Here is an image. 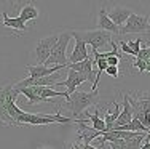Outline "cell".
<instances>
[{
  "label": "cell",
  "instance_id": "obj_1",
  "mask_svg": "<svg viewBox=\"0 0 150 149\" xmlns=\"http://www.w3.org/2000/svg\"><path fill=\"white\" fill-rule=\"evenodd\" d=\"M99 104V93L98 91H74L69 98L64 101V108L69 109L72 119H80L81 114L91 106Z\"/></svg>",
  "mask_w": 150,
  "mask_h": 149
},
{
  "label": "cell",
  "instance_id": "obj_2",
  "mask_svg": "<svg viewBox=\"0 0 150 149\" xmlns=\"http://www.w3.org/2000/svg\"><path fill=\"white\" fill-rule=\"evenodd\" d=\"M19 95H24L27 99H29V104H37V103H50L53 101V98H69L67 93H62V91H56L53 90L51 87H26V88H19L16 90Z\"/></svg>",
  "mask_w": 150,
  "mask_h": 149
},
{
  "label": "cell",
  "instance_id": "obj_3",
  "mask_svg": "<svg viewBox=\"0 0 150 149\" xmlns=\"http://www.w3.org/2000/svg\"><path fill=\"white\" fill-rule=\"evenodd\" d=\"M70 35L74 38H80L85 43L91 45V48L94 51H99V48H102L104 45H110L113 42V35L105 31H70Z\"/></svg>",
  "mask_w": 150,
  "mask_h": 149
},
{
  "label": "cell",
  "instance_id": "obj_4",
  "mask_svg": "<svg viewBox=\"0 0 150 149\" xmlns=\"http://www.w3.org/2000/svg\"><path fill=\"white\" fill-rule=\"evenodd\" d=\"M70 38H72L70 32H61V34H59L58 45L54 47V50L51 51L50 58L46 59V63H45L43 66H66V67H67L66 50H67V47H69Z\"/></svg>",
  "mask_w": 150,
  "mask_h": 149
},
{
  "label": "cell",
  "instance_id": "obj_5",
  "mask_svg": "<svg viewBox=\"0 0 150 149\" xmlns=\"http://www.w3.org/2000/svg\"><path fill=\"white\" fill-rule=\"evenodd\" d=\"M142 32H150V18L147 15H136L133 13L128 21L121 27H118L120 35L126 34H142Z\"/></svg>",
  "mask_w": 150,
  "mask_h": 149
},
{
  "label": "cell",
  "instance_id": "obj_6",
  "mask_svg": "<svg viewBox=\"0 0 150 149\" xmlns=\"http://www.w3.org/2000/svg\"><path fill=\"white\" fill-rule=\"evenodd\" d=\"M58 40H59V34H53V35H48V37L40 38L37 42V45L34 48V58L37 61V66H43L46 63L51 51L58 45Z\"/></svg>",
  "mask_w": 150,
  "mask_h": 149
},
{
  "label": "cell",
  "instance_id": "obj_7",
  "mask_svg": "<svg viewBox=\"0 0 150 149\" xmlns=\"http://www.w3.org/2000/svg\"><path fill=\"white\" fill-rule=\"evenodd\" d=\"M13 88H15V83L0 87V125L2 127H15L11 117L8 115V111H6V99H8V95L11 93Z\"/></svg>",
  "mask_w": 150,
  "mask_h": 149
},
{
  "label": "cell",
  "instance_id": "obj_8",
  "mask_svg": "<svg viewBox=\"0 0 150 149\" xmlns=\"http://www.w3.org/2000/svg\"><path fill=\"white\" fill-rule=\"evenodd\" d=\"M105 10H107V16L110 18V21H112L117 27H121L128 21V18L133 15V11H131L129 8L121 6V5L110 6V8H105Z\"/></svg>",
  "mask_w": 150,
  "mask_h": 149
},
{
  "label": "cell",
  "instance_id": "obj_9",
  "mask_svg": "<svg viewBox=\"0 0 150 149\" xmlns=\"http://www.w3.org/2000/svg\"><path fill=\"white\" fill-rule=\"evenodd\" d=\"M93 66H94L93 55L91 56L88 55V58L85 59V61L75 63V64H67V69H72V71H75V72H78V74H83V76H86L88 82L94 83V72H93Z\"/></svg>",
  "mask_w": 150,
  "mask_h": 149
},
{
  "label": "cell",
  "instance_id": "obj_10",
  "mask_svg": "<svg viewBox=\"0 0 150 149\" xmlns=\"http://www.w3.org/2000/svg\"><path fill=\"white\" fill-rule=\"evenodd\" d=\"M2 24L6 27V29H13L15 32L19 35V34H24L29 31V27H27V23L23 19L21 16H8L6 13H2Z\"/></svg>",
  "mask_w": 150,
  "mask_h": 149
},
{
  "label": "cell",
  "instance_id": "obj_11",
  "mask_svg": "<svg viewBox=\"0 0 150 149\" xmlns=\"http://www.w3.org/2000/svg\"><path fill=\"white\" fill-rule=\"evenodd\" d=\"M96 27L99 31H105V32H110L112 35H118V27L110 21V18L107 16V10L105 6H101L98 11V19H96Z\"/></svg>",
  "mask_w": 150,
  "mask_h": 149
},
{
  "label": "cell",
  "instance_id": "obj_12",
  "mask_svg": "<svg viewBox=\"0 0 150 149\" xmlns=\"http://www.w3.org/2000/svg\"><path fill=\"white\" fill-rule=\"evenodd\" d=\"M66 66H53V67H48V66H32V64H27L26 69L29 71L30 77L29 79H42V77H48V76H53V74L59 72L61 69H64Z\"/></svg>",
  "mask_w": 150,
  "mask_h": 149
},
{
  "label": "cell",
  "instance_id": "obj_13",
  "mask_svg": "<svg viewBox=\"0 0 150 149\" xmlns=\"http://www.w3.org/2000/svg\"><path fill=\"white\" fill-rule=\"evenodd\" d=\"M83 82H88L86 76H83V74H78V72H75V71L69 69L67 77H66V80L62 82V85L67 88L66 93H67V95H72L74 91H77L78 85H81Z\"/></svg>",
  "mask_w": 150,
  "mask_h": 149
},
{
  "label": "cell",
  "instance_id": "obj_14",
  "mask_svg": "<svg viewBox=\"0 0 150 149\" xmlns=\"http://www.w3.org/2000/svg\"><path fill=\"white\" fill-rule=\"evenodd\" d=\"M88 58V50L86 43L80 38H75V47L69 56H67V64H75V63H81Z\"/></svg>",
  "mask_w": 150,
  "mask_h": 149
},
{
  "label": "cell",
  "instance_id": "obj_15",
  "mask_svg": "<svg viewBox=\"0 0 150 149\" xmlns=\"http://www.w3.org/2000/svg\"><path fill=\"white\" fill-rule=\"evenodd\" d=\"M121 112L118 115V119L115 120V123H113V128L112 130H117L118 127H123L126 125V123H129L131 120H133V108H131L129 101H128V95L125 93L123 95V103H121Z\"/></svg>",
  "mask_w": 150,
  "mask_h": 149
},
{
  "label": "cell",
  "instance_id": "obj_16",
  "mask_svg": "<svg viewBox=\"0 0 150 149\" xmlns=\"http://www.w3.org/2000/svg\"><path fill=\"white\" fill-rule=\"evenodd\" d=\"M120 112H121V104H118V103H113V111L112 112H110L109 109H104V123H105L107 132H110V130L113 128V123H115L117 119H118Z\"/></svg>",
  "mask_w": 150,
  "mask_h": 149
},
{
  "label": "cell",
  "instance_id": "obj_17",
  "mask_svg": "<svg viewBox=\"0 0 150 149\" xmlns=\"http://www.w3.org/2000/svg\"><path fill=\"white\" fill-rule=\"evenodd\" d=\"M99 112H101V109L96 106V111H94V114H90L88 115V119L86 120H81V122H85V123H91V127L94 130H98V132H101V133H105L107 130H105V123H104V120L102 119H99Z\"/></svg>",
  "mask_w": 150,
  "mask_h": 149
},
{
  "label": "cell",
  "instance_id": "obj_18",
  "mask_svg": "<svg viewBox=\"0 0 150 149\" xmlns=\"http://www.w3.org/2000/svg\"><path fill=\"white\" fill-rule=\"evenodd\" d=\"M117 130H120V132H139V133H147V135L150 133V130L145 128L137 119H133L129 123H126V125H123V127H118Z\"/></svg>",
  "mask_w": 150,
  "mask_h": 149
},
{
  "label": "cell",
  "instance_id": "obj_19",
  "mask_svg": "<svg viewBox=\"0 0 150 149\" xmlns=\"http://www.w3.org/2000/svg\"><path fill=\"white\" fill-rule=\"evenodd\" d=\"M19 16L23 18L26 23H27V21H34V19H37V18H38V10L35 8L32 3H27V5H24L23 8H21Z\"/></svg>",
  "mask_w": 150,
  "mask_h": 149
},
{
  "label": "cell",
  "instance_id": "obj_20",
  "mask_svg": "<svg viewBox=\"0 0 150 149\" xmlns=\"http://www.w3.org/2000/svg\"><path fill=\"white\" fill-rule=\"evenodd\" d=\"M136 59H141V61H147V59H150V40H142L141 50H139Z\"/></svg>",
  "mask_w": 150,
  "mask_h": 149
},
{
  "label": "cell",
  "instance_id": "obj_21",
  "mask_svg": "<svg viewBox=\"0 0 150 149\" xmlns=\"http://www.w3.org/2000/svg\"><path fill=\"white\" fill-rule=\"evenodd\" d=\"M141 43H142V38H136V40H129V42H126L128 48H129L131 51L134 53V56H137L139 50H141Z\"/></svg>",
  "mask_w": 150,
  "mask_h": 149
},
{
  "label": "cell",
  "instance_id": "obj_22",
  "mask_svg": "<svg viewBox=\"0 0 150 149\" xmlns=\"http://www.w3.org/2000/svg\"><path fill=\"white\" fill-rule=\"evenodd\" d=\"M105 74H109L110 77H113V79H117V77L120 76V71H118V67H113V66H109L105 69Z\"/></svg>",
  "mask_w": 150,
  "mask_h": 149
},
{
  "label": "cell",
  "instance_id": "obj_23",
  "mask_svg": "<svg viewBox=\"0 0 150 149\" xmlns=\"http://www.w3.org/2000/svg\"><path fill=\"white\" fill-rule=\"evenodd\" d=\"M70 149H98V148H94V146H91V144H83V143H74L72 146H70Z\"/></svg>",
  "mask_w": 150,
  "mask_h": 149
},
{
  "label": "cell",
  "instance_id": "obj_24",
  "mask_svg": "<svg viewBox=\"0 0 150 149\" xmlns=\"http://www.w3.org/2000/svg\"><path fill=\"white\" fill-rule=\"evenodd\" d=\"M133 66L137 67L139 72H145V61H141V59H134Z\"/></svg>",
  "mask_w": 150,
  "mask_h": 149
},
{
  "label": "cell",
  "instance_id": "obj_25",
  "mask_svg": "<svg viewBox=\"0 0 150 149\" xmlns=\"http://www.w3.org/2000/svg\"><path fill=\"white\" fill-rule=\"evenodd\" d=\"M120 48L123 50V53H126V55H129V56H134V53L131 51L129 48H128V45H126V42H120ZM136 58V56H134Z\"/></svg>",
  "mask_w": 150,
  "mask_h": 149
},
{
  "label": "cell",
  "instance_id": "obj_26",
  "mask_svg": "<svg viewBox=\"0 0 150 149\" xmlns=\"http://www.w3.org/2000/svg\"><path fill=\"white\" fill-rule=\"evenodd\" d=\"M136 95H137L139 98L142 99H147V101H150V91H134Z\"/></svg>",
  "mask_w": 150,
  "mask_h": 149
},
{
  "label": "cell",
  "instance_id": "obj_27",
  "mask_svg": "<svg viewBox=\"0 0 150 149\" xmlns=\"http://www.w3.org/2000/svg\"><path fill=\"white\" fill-rule=\"evenodd\" d=\"M145 71H147V72H150V59H147V61H145Z\"/></svg>",
  "mask_w": 150,
  "mask_h": 149
}]
</instances>
